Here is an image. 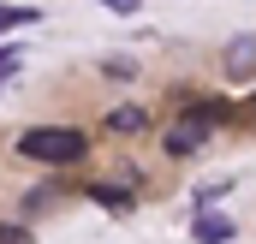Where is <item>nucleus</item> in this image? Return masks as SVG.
<instances>
[{"mask_svg":"<svg viewBox=\"0 0 256 244\" xmlns=\"http://www.w3.org/2000/svg\"><path fill=\"white\" fill-rule=\"evenodd\" d=\"M18 155L24 161H42V167H66V161L90 155V137L78 125H36V131L18 137Z\"/></svg>","mask_w":256,"mask_h":244,"instance_id":"f257e3e1","label":"nucleus"},{"mask_svg":"<svg viewBox=\"0 0 256 244\" xmlns=\"http://www.w3.org/2000/svg\"><path fill=\"white\" fill-rule=\"evenodd\" d=\"M220 120H226V102H196L179 125H167L161 149H167V155H191V149H202V143H208V131H214Z\"/></svg>","mask_w":256,"mask_h":244,"instance_id":"f03ea898","label":"nucleus"},{"mask_svg":"<svg viewBox=\"0 0 256 244\" xmlns=\"http://www.w3.org/2000/svg\"><path fill=\"white\" fill-rule=\"evenodd\" d=\"M232 232H238V226H232L226 214H196V226H191L196 244H232Z\"/></svg>","mask_w":256,"mask_h":244,"instance_id":"7ed1b4c3","label":"nucleus"},{"mask_svg":"<svg viewBox=\"0 0 256 244\" xmlns=\"http://www.w3.org/2000/svg\"><path fill=\"white\" fill-rule=\"evenodd\" d=\"M226 72H232V78H250V72H256V36H232V48H226Z\"/></svg>","mask_w":256,"mask_h":244,"instance_id":"20e7f679","label":"nucleus"},{"mask_svg":"<svg viewBox=\"0 0 256 244\" xmlns=\"http://www.w3.org/2000/svg\"><path fill=\"white\" fill-rule=\"evenodd\" d=\"M143 125H149L143 108H114V114H108V131H126V137H137Z\"/></svg>","mask_w":256,"mask_h":244,"instance_id":"39448f33","label":"nucleus"},{"mask_svg":"<svg viewBox=\"0 0 256 244\" xmlns=\"http://www.w3.org/2000/svg\"><path fill=\"white\" fill-rule=\"evenodd\" d=\"M90 202H102V208H131V184H90Z\"/></svg>","mask_w":256,"mask_h":244,"instance_id":"423d86ee","label":"nucleus"},{"mask_svg":"<svg viewBox=\"0 0 256 244\" xmlns=\"http://www.w3.org/2000/svg\"><path fill=\"white\" fill-rule=\"evenodd\" d=\"M18 24H36V12H30V6H6V0H0V30H18Z\"/></svg>","mask_w":256,"mask_h":244,"instance_id":"0eeeda50","label":"nucleus"},{"mask_svg":"<svg viewBox=\"0 0 256 244\" xmlns=\"http://www.w3.org/2000/svg\"><path fill=\"white\" fill-rule=\"evenodd\" d=\"M18 60H24V54H18L12 42H0V78H12V72H18Z\"/></svg>","mask_w":256,"mask_h":244,"instance_id":"6e6552de","label":"nucleus"},{"mask_svg":"<svg viewBox=\"0 0 256 244\" xmlns=\"http://www.w3.org/2000/svg\"><path fill=\"white\" fill-rule=\"evenodd\" d=\"M108 78H137V60H102Z\"/></svg>","mask_w":256,"mask_h":244,"instance_id":"1a4fd4ad","label":"nucleus"}]
</instances>
